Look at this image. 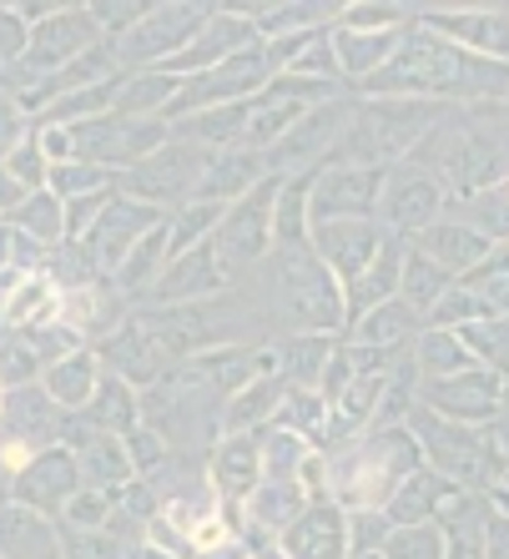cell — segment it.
Returning a JSON list of instances; mask_svg holds the SVG:
<instances>
[{
	"label": "cell",
	"instance_id": "cell-1",
	"mask_svg": "<svg viewBox=\"0 0 509 559\" xmlns=\"http://www.w3.org/2000/svg\"><path fill=\"white\" fill-rule=\"evenodd\" d=\"M424 464V449H418L414 429H379L364 433V443H348L333 464H328V489L353 509H379L393 499V489Z\"/></svg>",
	"mask_w": 509,
	"mask_h": 559
},
{
	"label": "cell",
	"instance_id": "cell-2",
	"mask_svg": "<svg viewBox=\"0 0 509 559\" xmlns=\"http://www.w3.org/2000/svg\"><path fill=\"white\" fill-rule=\"evenodd\" d=\"M283 308H287V318H298L303 333L348 328V302H343L339 277L318 262V252H308V242L287 248V258H283Z\"/></svg>",
	"mask_w": 509,
	"mask_h": 559
},
{
	"label": "cell",
	"instance_id": "cell-3",
	"mask_svg": "<svg viewBox=\"0 0 509 559\" xmlns=\"http://www.w3.org/2000/svg\"><path fill=\"white\" fill-rule=\"evenodd\" d=\"M418 424V449L434 459V468H439V479L449 484H489V474H499V449L495 439H484L480 429H470V424H439V414H429V408H418L414 414Z\"/></svg>",
	"mask_w": 509,
	"mask_h": 559
},
{
	"label": "cell",
	"instance_id": "cell-4",
	"mask_svg": "<svg viewBox=\"0 0 509 559\" xmlns=\"http://www.w3.org/2000/svg\"><path fill=\"white\" fill-rule=\"evenodd\" d=\"M167 142V127L162 121H131V117H96L71 127V152L76 162H96L102 171L111 167H142L146 156H157Z\"/></svg>",
	"mask_w": 509,
	"mask_h": 559
},
{
	"label": "cell",
	"instance_id": "cell-5",
	"mask_svg": "<svg viewBox=\"0 0 509 559\" xmlns=\"http://www.w3.org/2000/svg\"><path fill=\"white\" fill-rule=\"evenodd\" d=\"M268 66H262V46H252V51L233 56V61L212 66V71H202V76H187L182 92H177V102H171V111H217V106H237V102H252V96L268 86Z\"/></svg>",
	"mask_w": 509,
	"mask_h": 559
},
{
	"label": "cell",
	"instance_id": "cell-6",
	"mask_svg": "<svg viewBox=\"0 0 509 559\" xmlns=\"http://www.w3.org/2000/svg\"><path fill=\"white\" fill-rule=\"evenodd\" d=\"M252 46H262V40H258V26H252L248 11H212L208 26L197 31V36L187 40V46L171 56V61H162L157 71L187 81V76H202V71H212V66L233 61V56L252 51Z\"/></svg>",
	"mask_w": 509,
	"mask_h": 559
},
{
	"label": "cell",
	"instance_id": "cell-7",
	"mask_svg": "<svg viewBox=\"0 0 509 559\" xmlns=\"http://www.w3.org/2000/svg\"><path fill=\"white\" fill-rule=\"evenodd\" d=\"M383 167H328L308 187V227L318 222H358L379 207Z\"/></svg>",
	"mask_w": 509,
	"mask_h": 559
},
{
	"label": "cell",
	"instance_id": "cell-8",
	"mask_svg": "<svg viewBox=\"0 0 509 559\" xmlns=\"http://www.w3.org/2000/svg\"><path fill=\"white\" fill-rule=\"evenodd\" d=\"M208 5H152V11L117 40V56L127 61H171L197 31L208 26Z\"/></svg>",
	"mask_w": 509,
	"mask_h": 559
},
{
	"label": "cell",
	"instance_id": "cell-9",
	"mask_svg": "<svg viewBox=\"0 0 509 559\" xmlns=\"http://www.w3.org/2000/svg\"><path fill=\"white\" fill-rule=\"evenodd\" d=\"M424 408L429 414H445L449 424H484L505 408V378L489 373V368H464V373H449V378H434L424 389Z\"/></svg>",
	"mask_w": 509,
	"mask_h": 559
},
{
	"label": "cell",
	"instance_id": "cell-10",
	"mask_svg": "<svg viewBox=\"0 0 509 559\" xmlns=\"http://www.w3.org/2000/svg\"><path fill=\"white\" fill-rule=\"evenodd\" d=\"M277 171H268L248 197H237L233 207L223 212V227H217V248L233 262H252L273 248V207H277Z\"/></svg>",
	"mask_w": 509,
	"mask_h": 559
},
{
	"label": "cell",
	"instance_id": "cell-11",
	"mask_svg": "<svg viewBox=\"0 0 509 559\" xmlns=\"http://www.w3.org/2000/svg\"><path fill=\"white\" fill-rule=\"evenodd\" d=\"M308 233H313L318 262H323L328 273L339 277L343 293H348V287L364 277V267L379 258V248H383V227L374 217H358V222H318V227H308Z\"/></svg>",
	"mask_w": 509,
	"mask_h": 559
},
{
	"label": "cell",
	"instance_id": "cell-12",
	"mask_svg": "<svg viewBox=\"0 0 509 559\" xmlns=\"http://www.w3.org/2000/svg\"><path fill=\"white\" fill-rule=\"evenodd\" d=\"M379 212L389 227H404V233H424L439 222L445 212V187L434 182L424 167H399V171H383V192H379Z\"/></svg>",
	"mask_w": 509,
	"mask_h": 559
},
{
	"label": "cell",
	"instance_id": "cell-13",
	"mask_svg": "<svg viewBox=\"0 0 509 559\" xmlns=\"http://www.w3.org/2000/svg\"><path fill=\"white\" fill-rule=\"evenodd\" d=\"M424 31H434L459 51L509 66V11H429Z\"/></svg>",
	"mask_w": 509,
	"mask_h": 559
},
{
	"label": "cell",
	"instance_id": "cell-14",
	"mask_svg": "<svg viewBox=\"0 0 509 559\" xmlns=\"http://www.w3.org/2000/svg\"><path fill=\"white\" fill-rule=\"evenodd\" d=\"M237 273V262L227 258L223 248H217V237H208L202 248L182 252V258L167 262V273L157 277V293L162 302H187V298H202V293H217V287H227Z\"/></svg>",
	"mask_w": 509,
	"mask_h": 559
},
{
	"label": "cell",
	"instance_id": "cell-15",
	"mask_svg": "<svg viewBox=\"0 0 509 559\" xmlns=\"http://www.w3.org/2000/svg\"><path fill=\"white\" fill-rule=\"evenodd\" d=\"M208 156L212 152H197V146H167V152L146 156L142 167H131L127 187L146 197V207L162 202V197H192L197 177H202V167H208Z\"/></svg>",
	"mask_w": 509,
	"mask_h": 559
},
{
	"label": "cell",
	"instance_id": "cell-16",
	"mask_svg": "<svg viewBox=\"0 0 509 559\" xmlns=\"http://www.w3.org/2000/svg\"><path fill=\"white\" fill-rule=\"evenodd\" d=\"M157 222H162V212H157V207H146V202H137V197H121V202L111 197V202H106L102 227H96V233L86 237V242H92L96 262L117 273L121 262H127V252L137 248V242H142V237L152 233Z\"/></svg>",
	"mask_w": 509,
	"mask_h": 559
},
{
	"label": "cell",
	"instance_id": "cell-17",
	"mask_svg": "<svg viewBox=\"0 0 509 559\" xmlns=\"http://www.w3.org/2000/svg\"><path fill=\"white\" fill-rule=\"evenodd\" d=\"M283 549L287 559H343L348 555V520L328 499H318L283 530Z\"/></svg>",
	"mask_w": 509,
	"mask_h": 559
},
{
	"label": "cell",
	"instance_id": "cell-18",
	"mask_svg": "<svg viewBox=\"0 0 509 559\" xmlns=\"http://www.w3.org/2000/svg\"><path fill=\"white\" fill-rule=\"evenodd\" d=\"M414 248L454 277V273H474V267L495 252V237H484L470 222H434V227H424V233L414 237Z\"/></svg>",
	"mask_w": 509,
	"mask_h": 559
},
{
	"label": "cell",
	"instance_id": "cell-19",
	"mask_svg": "<svg viewBox=\"0 0 509 559\" xmlns=\"http://www.w3.org/2000/svg\"><path fill=\"white\" fill-rule=\"evenodd\" d=\"M92 46H102L92 11H51L40 21V31H31V66H61L66 56H86Z\"/></svg>",
	"mask_w": 509,
	"mask_h": 559
},
{
	"label": "cell",
	"instance_id": "cell-20",
	"mask_svg": "<svg viewBox=\"0 0 509 559\" xmlns=\"http://www.w3.org/2000/svg\"><path fill=\"white\" fill-rule=\"evenodd\" d=\"M258 182H262V162H258V156L227 146V152H212L208 156V167H202V177H197V187H192V202H217V207H233L237 197H248Z\"/></svg>",
	"mask_w": 509,
	"mask_h": 559
},
{
	"label": "cell",
	"instance_id": "cell-21",
	"mask_svg": "<svg viewBox=\"0 0 509 559\" xmlns=\"http://www.w3.org/2000/svg\"><path fill=\"white\" fill-rule=\"evenodd\" d=\"M212 484H217V495L242 504L262 484V443L252 433H227L217 443V454H212Z\"/></svg>",
	"mask_w": 509,
	"mask_h": 559
},
{
	"label": "cell",
	"instance_id": "cell-22",
	"mask_svg": "<svg viewBox=\"0 0 509 559\" xmlns=\"http://www.w3.org/2000/svg\"><path fill=\"white\" fill-rule=\"evenodd\" d=\"M348 121H353L348 106H313V111H308V117L273 146V156L277 162H313V156H323V146L328 152L339 146V136L348 131Z\"/></svg>",
	"mask_w": 509,
	"mask_h": 559
},
{
	"label": "cell",
	"instance_id": "cell-23",
	"mask_svg": "<svg viewBox=\"0 0 509 559\" xmlns=\"http://www.w3.org/2000/svg\"><path fill=\"white\" fill-rule=\"evenodd\" d=\"M399 273H404V242L399 237H383L379 258L364 267V277L343 293V302H348V323L353 318H364L368 308H379V302L399 298Z\"/></svg>",
	"mask_w": 509,
	"mask_h": 559
},
{
	"label": "cell",
	"instance_id": "cell-24",
	"mask_svg": "<svg viewBox=\"0 0 509 559\" xmlns=\"http://www.w3.org/2000/svg\"><path fill=\"white\" fill-rule=\"evenodd\" d=\"M81 449V464L76 474L81 479H92V489H102V495H121L131 484V459H127V443L111 439V433H81V439H71Z\"/></svg>",
	"mask_w": 509,
	"mask_h": 559
},
{
	"label": "cell",
	"instance_id": "cell-25",
	"mask_svg": "<svg viewBox=\"0 0 509 559\" xmlns=\"http://www.w3.org/2000/svg\"><path fill=\"white\" fill-rule=\"evenodd\" d=\"M409 31V26H404ZM404 31H383V36H358V31H328L333 36V56H339L343 76H379L383 66L393 61V51L404 46Z\"/></svg>",
	"mask_w": 509,
	"mask_h": 559
},
{
	"label": "cell",
	"instance_id": "cell-26",
	"mask_svg": "<svg viewBox=\"0 0 509 559\" xmlns=\"http://www.w3.org/2000/svg\"><path fill=\"white\" fill-rule=\"evenodd\" d=\"M182 92V81L167 76V71H146V76H127L117 86V106H111V117H131V121H152L162 117V106L177 102Z\"/></svg>",
	"mask_w": 509,
	"mask_h": 559
},
{
	"label": "cell",
	"instance_id": "cell-27",
	"mask_svg": "<svg viewBox=\"0 0 509 559\" xmlns=\"http://www.w3.org/2000/svg\"><path fill=\"white\" fill-rule=\"evenodd\" d=\"M303 509H308V495L298 489V479H262L248 495V520L262 524L268 534H283Z\"/></svg>",
	"mask_w": 509,
	"mask_h": 559
},
{
	"label": "cell",
	"instance_id": "cell-28",
	"mask_svg": "<svg viewBox=\"0 0 509 559\" xmlns=\"http://www.w3.org/2000/svg\"><path fill=\"white\" fill-rule=\"evenodd\" d=\"M167 242H171V222L162 217L152 233L137 242V248L127 252V262L117 267V287L121 293H142V287H157V277H162V267H167Z\"/></svg>",
	"mask_w": 509,
	"mask_h": 559
},
{
	"label": "cell",
	"instance_id": "cell-29",
	"mask_svg": "<svg viewBox=\"0 0 509 559\" xmlns=\"http://www.w3.org/2000/svg\"><path fill=\"white\" fill-rule=\"evenodd\" d=\"M277 429L298 433L308 449L313 443H328V424H333V408H328V399L318 389H293L283 393V404H277Z\"/></svg>",
	"mask_w": 509,
	"mask_h": 559
},
{
	"label": "cell",
	"instance_id": "cell-30",
	"mask_svg": "<svg viewBox=\"0 0 509 559\" xmlns=\"http://www.w3.org/2000/svg\"><path fill=\"white\" fill-rule=\"evenodd\" d=\"M414 318H418V312L409 308L404 298H389V302H379V308H368L364 318H353L348 333H353V343H358V348H379L383 353V348H393V343L409 338Z\"/></svg>",
	"mask_w": 509,
	"mask_h": 559
},
{
	"label": "cell",
	"instance_id": "cell-31",
	"mask_svg": "<svg viewBox=\"0 0 509 559\" xmlns=\"http://www.w3.org/2000/svg\"><path fill=\"white\" fill-rule=\"evenodd\" d=\"M96 383H102V373H96V358L92 353H66L61 364L46 368V393H51L61 408H86L92 404Z\"/></svg>",
	"mask_w": 509,
	"mask_h": 559
},
{
	"label": "cell",
	"instance_id": "cell-32",
	"mask_svg": "<svg viewBox=\"0 0 509 559\" xmlns=\"http://www.w3.org/2000/svg\"><path fill=\"white\" fill-rule=\"evenodd\" d=\"M449 273L445 267H439V262L434 258H424V252L418 248H404V273H399V298L409 302V308L418 312V318H424V312L434 308V302L445 298L449 293Z\"/></svg>",
	"mask_w": 509,
	"mask_h": 559
},
{
	"label": "cell",
	"instance_id": "cell-33",
	"mask_svg": "<svg viewBox=\"0 0 509 559\" xmlns=\"http://www.w3.org/2000/svg\"><path fill=\"white\" fill-rule=\"evenodd\" d=\"M0 312H5V323H15V328H26V323H51L56 312H61V287L46 283V277H21V283L5 293Z\"/></svg>",
	"mask_w": 509,
	"mask_h": 559
},
{
	"label": "cell",
	"instance_id": "cell-34",
	"mask_svg": "<svg viewBox=\"0 0 509 559\" xmlns=\"http://www.w3.org/2000/svg\"><path fill=\"white\" fill-rule=\"evenodd\" d=\"M0 555L5 559H56V545L31 509H5V514H0Z\"/></svg>",
	"mask_w": 509,
	"mask_h": 559
},
{
	"label": "cell",
	"instance_id": "cell-35",
	"mask_svg": "<svg viewBox=\"0 0 509 559\" xmlns=\"http://www.w3.org/2000/svg\"><path fill=\"white\" fill-rule=\"evenodd\" d=\"M414 368L429 373V383H434V378L474 368V358H470V348L459 343V333H449V328H424V333H418V348H414Z\"/></svg>",
	"mask_w": 509,
	"mask_h": 559
},
{
	"label": "cell",
	"instance_id": "cell-36",
	"mask_svg": "<svg viewBox=\"0 0 509 559\" xmlns=\"http://www.w3.org/2000/svg\"><path fill=\"white\" fill-rule=\"evenodd\" d=\"M277 399H283V383H277L273 373L252 378L248 389H237L233 399H227V429H233V433H252V424H262V418L277 414Z\"/></svg>",
	"mask_w": 509,
	"mask_h": 559
},
{
	"label": "cell",
	"instance_id": "cell-37",
	"mask_svg": "<svg viewBox=\"0 0 509 559\" xmlns=\"http://www.w3.org/2000/svg\"><path fill=\"white\" fill-rule=\"evenodd\" d=\"M328 358H333V343L323 333H298V338L283 343V378L298 383V389H318Z\"/></svg>",
	"mask_w": 509,
	"mask_h": 559
},
{
	"label": "cell",
	"instance_id": "cell-38",
	"mask_svg": "<svg viewBox=\"0 0 509 559\" xmlns=\"http://www.w3.org/2000/svg\"><path fill=\"white\" fill-rule=\"evenodd\" d=\"M252 26H258V40H283V36H303V31H318V21H328V5H258Z\"/></svg>",
	"mask_w": 509,
	"mask_h": 559
},
{
	"label": "cell",
	"instance_id": "cell-39",
	"mask_svg": "<svg viewBox=\"0 0 509 559\" xmlns=\"http://www.w3.org/2000/svg\"><path fill=\"white\" fill-rule=\"evenodd\" d=\"M459 343L470 348V358H484L489 373H505L509 368V323L505 318H474V323L454 328Z\"/></svg>",
	"mask_w": 509,
	"mask_h": 559
},
{
	"label": "cell",
	"instance_id": "cell-40",
	"mask_svg": "<svg viewBox=\"0 0 509 559\" xmlns=\"http://www.w3.org/2000/svg\"><path fill=\"white\" fill-rule=\"evenodd\" d=\"M86 414H92L106 433H121V429H137L142 404L131 399V389L121 383V378H102V383H96V393H92V404H86Z\"/></svg>",
	"mask_w": 509,
	"mask_h": 559
},
{
	"label": "cell",
	"instance_id": "cell-41",
	"mask_svg": "<svg viewBox=\"0 0 509 559\" xmlns=\"http://www.w3.org/2000/svg\"><path fill=\"white\" fill-rule=\"evenodd\" d=\"M26 479H31L26 484L31 495L51 504V499H71V489L81 484V474H76V464H71L66 454H46V459H36V464H31Z\"/></svg>",
	"mask_w": 509,
	"mask_h": 559
},
{
	"label": "cell",
	"instance_id": "cell-42",
	"mask_svg": "<svg viewBox=\"0 0 509 559\" xmlns=\"http://www.w3.org/2000/svg\"><path fill=\"white\" fill-rule=\"evenodd\" d=\"M383 559H445V534L434 524H399L383 539Z\"/></svg>",
	"mask_w": 509,
	"mask_h": 559
},
{
	"label": "cell",
	"instance_id": "cell-43",
	"mask_svg": "<svg viewBox=\"0 0 509 559\" xmlns=\"http://www.w3.org/2000/svg\"><path fill=\"white\" fill-rule=\"evenodd\" d=\"M424 318H429V328H449V333H454V328L474 323V318H499V312H489V308H484V302L474 298L470 287H449L445 298L434 302V308L424 312Z\"/></svg>",
	"mask_w": 509,
	"mask_h": 559
},
{
	"label": "cell",
	"instance_id": "cell-44",
	"mask_svg": "<svg viewBox=\"0 0 509 559\" xmlns=\"http://www.w3.org/2000/svg\"><path fill=\"white\" fill-rule=\"evenodd\" d=\"M343 15V31H358V36H383V31H404L409 11L404 5H348Z\"/></svg>",
	"mask_w": 509,
	"mask_h": 559
},
{
	"label": "cell",
	"instance_id": "cell-45",
	"mask_svg": "<svg viewBox=\"0 0 509 559\" xmlns=\"http://www.w3.org/2000/svg\"><path fill=\"white\" fill-rule=\"evenodd\" d=\"M51 182H56V192L61 197H92V192H106V182H111V171H102V167H81V162H61V167L51 171Z\"/></svg>",
	"mask_w": 509,
	"mask_h": 559
},
{
	"label": "cell",
	"instance_id": "cell-46",
	"mask_svg": "<svg viewBox=\"0 0 509 559\" xmlns=\"http://www.w3.org/2000/svg\"><path fill=\"white\" fill-rule=\"evenodd\" d=\"M21 222H26L31 233L46 237V242H56V237L66 233V212H61V202H56V197H40V192L21 202Z\"/></svg>",
	"mask_w": 509,
	"mask_h": 559
},
{
	"label": "cell",
	"instance_id": "cell-47",
	"mask_svg": "<svg viewBox=\"0 0 509 559\" xmlns=\"http://www.w3.org/2000/svg\"><path fill=\"white\" fill-rule=\"evenodd\" d=\"M11 177L21 187H40V177H46V156H40V146H15V156H11Z\"/></svg>",
	"mask_w": 509,
	"mask_h": 559
},
{
	"label": "cell",
	"instance_id": "cell-48",
	"mask_svg": "<svg viewBox=\"0 0 509 559\" xmlns=\"http://www.w3.org/2000/svg\"><path fill=\"white\" fill-rule=\"evenodd\" d=\"M162 454H167V449H162V439H157L152 429H131V433H127V459H131V468H152Z\"/></svg>",
	"mask_w": 509,
	"mask_h": 559
},
{
	"label": "cell",
	"instance_id": "cell-49",
	"mask_svg": "<svg viewBox=\"0 0 509 559\" xmlns=\"http://www.w3.org/2000/svg\"><path fill=\"white\" fill-rule=\"evenodd\" d=\"M353 545H358V555H368V549L374 545H383V539H389V524L379 520V514H374V509H364V514H358V520H353Z\"/></svg>",
	"mask_w": 509,
	"mask_h": 559
},
{
	"label": "cell",
	"instance_id": "cell-50",
	"mask_svg": "<svg viewBox=\"0 0 509 559\" xmlns=\"http://www.w3.org/2000/svg\"><path fill=\"white\" fill-rule=\"evenodd\" d=\"M15 142H21V111L0 102V156H15Z\"/></svg>",
	"mask_w": 509,
	"mask_h": 559
},
{
	"label": "cell",
	"instance_id": "cell-51",
	"mask_svg": "<svg viewBox=\"0 0 509 559\" xmlns=\"http://www.w3.org/2000/svg\"><path fill=\"white\" fill-rule=\"evenodd\" d=\"M26 36H31V31L15 26V11H0V61L21 51V40H26Z\"/></svg>",
	"mask_w": 509,
	"mask_h": 559
},
{
	"label": "cell",
	"instance_id": "cell-52",
	"mask_svg": "<svg viewBox=\"0 0 509 559\" xmlns=\"http://www.w3.org/2000/svg\"><path fill=\"white\" fill-rule=\"evenodd\" d=\"M26 202V187L15 182L11 171H0V207H21Z\"/></svg>",
	"mask_w": 509,
	"mask_h": 559
},
{
	"label": "cell",
	"instance_id": "cell-53",
	"mask_svg": "<svg viewBox=\"0 0 509 559\" xmlns=\"http://www.w3.org/2000/svg\"><path fill=\"white\" fill-rule=\"evenodd\" d=\"M258 559H287V555H283V549H268V555H258Z\"/></svg>",
	"mask_w": 509,
	"mask_h": 559
},
{
	"label": "cell",
	"instance_id": "cell-54",
	"mask_svg": "<svg viewBox=\"0 0 509 559\" xmlns=\"http://www.w3.org/2000/svg\"><path fill=\"white\" fill-rule=\"evenodd\" d=\"M499 197H505V207H509V187H499Z\"/></svg>",
	"mask_w": 509,
	"mask_h": 559
}]
</instances>
